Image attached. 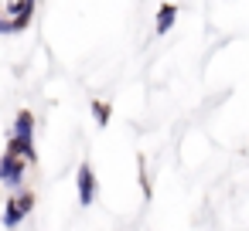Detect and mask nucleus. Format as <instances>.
Masks as SVG:
<instances>
[{
  "label": "nucleus",
  "instance_id": "1",
  "mask_svg": "<svg viewBox=\"0 0 249 231\" xmlns=\"http://www.w3.org/2000/svg\"><path fill=\"white\" fill-rule=\"evenodd\" d=\"M35 17L31 0H0V34H21Z\"/></svg>",
  "mask_w": 249,
  "mask_h": 231
},
{
  "label": "nucleus",
  "instance_id": "2",
  "mask_svg": "<svg viewBox=\"0 0 249 231\" xmlns=\"http://www.w3.org/2000/svg\"><path fill=\"white\" fill-rule=\"evenodd\" d=\"M31 211H35V194L21 187V190H18L14 197H7V204H4V228H11V231H14V228H18Z\"/></svg>",
  "mask_w": 249,
  "mask_h": 231
},
{
  "label": "nucleus",
  "instance_id": "3",
  "mask_svg": "<svg viewBox=\"0 0 249 231\" xmlns=\"http://www.w3.org/2000/svg\"><path fill=\"white\" fill-rule=\"evenodd\" d=\"M75 187H79V204L82 207H92L96 204V170H92V163H79V170H75Z\"/></svg>",
  "mask_w": 249,
  "mask_h": 231
},
{
  "label": "nucleus",
  "instance_id": "7",
  "mask_svg": "<svg viewBox=\"0 0 249 231\" xmlns=\"http://www.w3.org/2000/svg\"><path fill=\"white\" fill-rule=\"evenodd\" d=\"M174 17H178V7H174V4H164V7L157 11V28H154V31H157V34H167V31L174 28Z\"/></svg>",
  "mask_w": 249,
  "mask_h": 231
},
{
  "label": "nucleus",
  "instance_id": "4",
  "mask_svg": "<svg viewBox=\"0 0 249 231\" xmlns=\"http://www.w3.org/2000/svg\"><path fill=\"white\" fill-rule=\"evenodd\" d=\"M24 167H28V163L18 160L14 153H4V156H0V184L21 190V184H24Z\"/></svg>",
  "mask_w": 249,
  "mask_h": 231
},
{
  "label": "nucleus",
  "instance_id": "8",
  "mask_svg": "<svg viewBox=\"0 0 249 231\" xmlns=\"http://www.w3.org/2000/svg\"><path fill=\"white\" fill-rule=\"evenodd\" d=\"M92 116H96L99 126H109V106L106 102H92Z\"/></svg>",
  "mask_w": 249,
  "mask_h": 231
},
{
  "label": "nucleus",
  "instance_id": "6",
  "mask_svg": "<svg viewBox=\"0 0 249 231\" xmlns=\"http://www.w3.org/2000/svg\"><path fill=\"white\" fill-rule=\"evenodd\" d=\"M7 153H14V156L24 160V163H35V160H38L35 143H21V139H7Z\"/></svg>",
  "mask_w": 249,
  "mask_h": 231
},
{
  "label": "nucleus",
  "instance_id": "5",
  "mask_svg": "<svg viewBox=\"0 0 249 231\" xmlns=\"http://www.w3.org/2000/svg\"><path fill=\"white\" fill-rule=\"evenodd\" d=\"M11 139H21V143H35V116L31 109H21L14 116V129H11Z\"/></svg>",
  "mask_w": 249,
  "mask_h": 231
}]
</instances>
